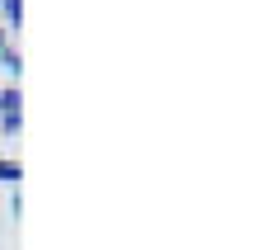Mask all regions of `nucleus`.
I'll return each mask as SVG.
<instances>
[{"label":"nucleus","mask_w":259,"mask_h":250,"mask_svg":"<svg viewBox=\"0 0 259 250\" xmlns=\"http://www.w3.org/2000/svg\"><path fill=\"white\" fill-rule=\"evenodd\" d=\"M19 90H5V95H0V128L5 132H19Z\"/></svg>","instance_id":"f257e3e1"},{"label":"nucleus","mask_w":259,"mask_h":250,"mask_svg":"<svg viewBox=\"0 0 259 250\" xmlns=\"http://www.w3.org/2000/svg\"><path fill=\"white\" fill-rule=\"evenodd\" d=\"M14 180H24V170L14 161H0V184H14Z\"/></svg>","instance_id":"f03ea898"},{"label":"nucleus","mask_w":259,"mask_h":250,"mask_svg":"<svg viewBox=\"0 0 259 250\" xmlns=\"http://www.w3.org/2000/svg\"><path fill=\"white\" fill-rule=\"evenodd\" d=\"M0 5H5V14H10V24L19 28V19H24V0H0Z\"/></svg>","instance_id":"7ed1b4c3"}]
</instances>
